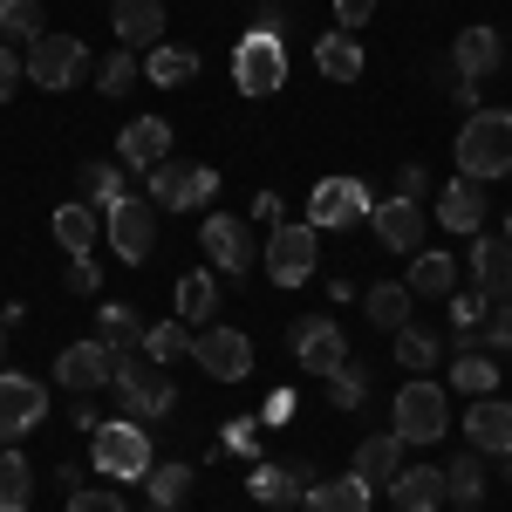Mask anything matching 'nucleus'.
I'll return each mask as SVG.
<instances>
[{
    "instance_id": "nucleus-30",
    "label": "nucleus",
    "mask_w": 512,
    "mask_h": 512,
    "mask_svg": "<svg viewBox=\"0 0 512 512\" xmlns=\"http://www.w3.org/2000/svg\"><path fill=\"white\" fill-rule=\"evenodd\" d=\"M123 198H130V178H123V164H110V158L82 164V205L110 212V205H123Z\"/></svg>"
},
{
    "instance_id": "nucleus-34",
    "label": "nucleus",
    "mask_w": 512,
    "mask_h": 512,
    "mask_svg": "<svg viewBox=\"0 0 512 512\" xmlns=\"http://www.w3.org/2000/svg\"><path fill=\"white\" fill-rule=\"evenodd\" d=\"M410 294H458V260L451 253H410Z\"/></svg>"
},
{
    "instance_id": "nucleus-8",
    "label": "nucleus",
    "mask_w": 512,
    "mask_h": 512,
    "mask_svg": "<svg viewBox=\"0 0 512 512\" xmlns=\"http://www.w3.org/2000/svg\"><path fill=\"white\" fill-rule=\"evenodd\" d=\"M260 260H267V280H274V287H301V280H315L321 233L308 226V219H301V226L287 219V226H274V239H267V253H260Z\"/></svg>"
},
{
    "instance_id": "nucleus-39",
    "label": "nucleus",
    "mask_w": 512,
    "mask_h": 512,
    "mask_svg": "<svg viewBox=\"0 0 512 512\" xmlns=\"http://www.w3.org/2000/svg\"><path fill=\"white\" fill-rule=\"evenodd\" d=\"M390 342H396V362L403 369H437V355H444V342H437L431 328H396Z\"/></svg>"
},
{
    "instance_id": "nucleus-1",
    "label": "nucleus",
    "mask_w": 512,
    "mask_h": 512,
    "mask_svg": "<svg viewBox=\"0 0 512 512\" xmlns=\"http://www.w3.org/2000/svg\"><path fill=\"white\" fill-rule=\"evenodd\" d=\"M233 82H239V96H253V103H267V96L287 89V48H280L274 14H260V21L233 41Z\"/></svg>"
},
{
    "instance_id": "nucleus-14",
    "label": "nucleus",
    "mask_w": 512,
    "mask_h": 512,
    "mask_svg": "<svg viewBox=\"0 0 512 512\" xmlns=\"http://www.w3.org/2000/svg\"><path fill=\"white\" fill-rule=\"evenodd\" d=\"M41 417H48V390H41L35 376L0 369V444H21Z\"/></svg>"
},
{
    "instance_id": "nucleus-5",
    "label": "nucleus",
    "mask_w": 512,
    "mask_h": 512,
    "mask_svg": "<svg viewBox=\"0 0 512 512\" xmlns=\"http://www.w3.org/2000/svg\"><path fill=\"white\" fill-rule=\"evenodd\" d=\"M117 396H123V417H137V424H158L164 410L178 403V383L164 376V362H117Z\"/></svg>"
},
{
    "instance_id": "nucleus-43",
    "label": "nucleus",
    "mask_w": 512,
    "mask_h": 512,
    "mask_svg": "<svg viewBox=\"0 0 512 512\" xmlns=\"http://www.w3.org/2000/svg\"><path fill=\"white\" fill-rule=\"evenodd\" d=\"M130 82H137V55H130V48H117V55L96 69V89H103V96H130Z\"/></svg>"
},
{
    "instance_id": "nucleus-32",
    "label": "nucleus",
    "mask_w": 512,
    "mask_h": 512,
    "mask_svg": "<svg viewBox=\"0 0 512 512\" xmlns=\"http://www.w3.org/2000/svg\"><path fill=\"white\" fill-rule=\"evenodd\" d=\"M28 499H35V472L21 444H0V512H28Z\"/></svg>"
},
{
    "instance_id": "nucleus-13",
    "label": "nucleus",
    "mask_w": 512,
    "mask_h": 512,
    "mask_svg": "<svg viewBox=\"0 0 512 512\" xmlns=\"http://www.w3.org/2000/svg\"><path fill=\"white\" fill-rule=\"evenodd\" d=\"M198 246H205V260H212L219 274H246V267L260 260L253 226H246V219H233V212H212V219L198 226Z\"/></svg>"
},
{
    "instance_id": "nucleus-7",
    "label": "nucleus",
    "mask_w": 512,
    "mask_h": 512,
    "mask_svg": "<svg viewBox=\"0 0 512 512\" xmlns=\"http://www.w3.org/2000/svg\"><path fill=\"white\" fill-rule=\"evenodd\" d=\"M144 178H151V205H171V212H198V205L219 198V171H212V164L164 158L158 171H144Z\"/></svg>"
},
{
    "instance_id": "nucleus-41",
    "label": "nucleus",
    "mask_w": 512,
    "mask_h": 512,
    "mask_svg": "<svg viewBox=\"0 0 512 512\" xmlns=\"http://www.w3.org/2000/svg\"><path fill=\"white\" fill-rule=\"evenodd\" d=\"M328 396H335L342 410H362V403H369V369H362V362H342V369L328 376Z\"/></svg>"
},
{
    "instance_id": "nucleus-25",
    "label": "nucleus",
    "mask_w": 512,
    "mask_h": 512,
    "mask_svg": "<svg viewBox=\"0 0 512 512\" xmlns=\"http://www.w3.org/2000/svg\"><path fill=\"white\" fill-rule=\"evenodd\" d=\"M376 506V485L369 478H321V485H308V512H369Z\"/></svg>"
},
{
    "instance_id": "nucleus-16",
    "label": "nucleus",
    "mask_w": 512,
    "mask_h": 512,
    "mask_svg": "<svg viewBox=\"0 0 512 512\" xmlns=\"http://www.w3.org/2000/svg\"><path fill=\"white\" fill-rule=\"evenodd\" d=\"M171 158V123L164 117H130L117 130V164L123 171H158Z\"/></svg>"
},
{
    "instance_id": "nucleus-17",
    "label": "nucleus",
    "mask_w": 512,
    "mask_h": 512,
    "mask_svg": "<svg viewBox=\"0 0 512 512\" xmlns=\"http://www.w3.org/2000/svg\"><path fill=\"white\" fill-rule=\"evenodd\" d=\"M472 287L485 301H512V239L506 233H472Z\"/></svg>"
},
{
    "instance_id": "nucleus-15",
    "label": "nucleus",
    "mask_w": 512,
    "mask_h": 512,
    "mask_svg": "<svg viewBox=\"0 0 512 512\" xmlns=\"http://www.w3.org/2000/svg\"><path fill=\"white\" fill-rule=\"evenodd\" d=\"M287 349H294V362H301V369H315V376H335V369L349 362V342H342L335 315H308V321H294Z\"/></svg>"
},
{
    "instance_id": "nucleus-49",
    "label": "nucleus",
    "mask_w": 512,
    "mask_h": 512,
    "mask_svg": "<svg viewBox=\"0 0 512 512\" xmlns=\"http://www.w3.org/2000/svg\"><path fill=\"white\" fill-rule=\"evenodd\" d=\"M253 219H260V226H287V198L260 192V198H253Z\"/></svg>"
},
{
    "instance_id": "nucleus-18",
    "label": "nucleus",
    "mask_w": 512,
    "mask_h": 512,
    "mask_svg": "<svg viewBox=\"0 0 512 512\" xmlns=\"http://www.w3.org/2000/svg\"><path fill=\"white\" fill-rule=\"evenodd\" d=\"M369 226H376V239L390 246V253H424V205L417 198H383L376 212H369Z\"/></svg>"
},
{
    "instance_id": "nucleus-2",
    "label": "nucleus",
    "mask_w": 512,
    "mask_h": 512,
    "mask_svg": "<svg viewBox=\"0 0 512 512\" xmlns=\"http://www.w3.org/2000/svg\"><path fill=\"white\" fill-rule=\"evenodd\" d=\"M458 171L465 178H506L512 171V110H472L458 123Z\"/></svg>"
},
{
    "instance_id": "nucleus-37",
    "label": "nucleus",
    "mask_w": 512,
    "mask_h": 512,
    "mask_svg": "<svg viewBox=\"0 0 512 512\" xmlns=\"http://www.w3.org/2000/svg\"><path fill=\"white\" fill-rule=\"evenodd\" d=\"M144 492H151V506L178 512L185 492H192V465H151V472H144Z\"/></svg>"
},
{
    "instance_id": "nucleus-48",
    "label": "nucleus",
    "mask_w": 512,
    "mask_h": 512,
    "mask_svg": "<svg viewBox=\"0 0 512 512\" xmlns=\"http://www.w3.org/2000/svg\"><path fill=\"white\" fill-rule=\"evenodd\" d=\"M369 14H376V0H335V28H362V21H369Z\"/></svg>"
},
{
    "instance_id": "nucleus-51",
    "label": "nucleus",
    "mask_w": 512,
    "mask_h": 512,
    "mask_svg": "<svg viewBox=\"0 0 512 512\" xmlns=\"http://www.w3.org/2000/svg\"><path fill=\"white\" fill-rule=\"evenodd\" d=\"M219 444H226V451H253V444H260V431H253V417H233Z\"/></svg>"
},
{
    "instance_id": "nucleus-54",
    "label": "nucleus",
    "mask_w": 512,
    "mask_h": 512,
    "mask_svg": "<svg viewBox=\"0 0 512 512\" xmlns=\"http://www.w3.org/2000/svg\"><path fill=\"white\" fill-rule=\"evenodd\" d=\"M506 239H512V212H506Z\"/></svg>"
},
{
    "instance_id": "nucleus-27",
    "label": "nucleus",
    "mask_w": 512,
    "mask_h": 512,
    "mask_svg": "<svg viewBox=\"0 0 512 512\" xmlns=\"http://www.w3.org/2000/svg\"><path fill=\"white\" fill-rule=\"evenodd\" d=\"M315 69L328 82H355L362 76V41H355L349 28H328V35L315 41Z\"/></svg>"
},
{
    "instance_id": "nucleus-44",
    "label": "nucleus",
    "mask_w": 512,
    "mask_h": 512,
    "mask_svg": "<svg viewBox=\"0 0 512 512\" xmlns=\"http://www.w3.org/2000/svg\"><path fill=\"white\" fill-rule=\"evenodd\" d=\"M485 308H492V301H485V294H451V321H458V342H472L478 328H485Z\"/></svg>"
},
{
    "instance_id": "nucleus-28",
    "label": "nucleus",
    "mask_w": 512,
    "mask_h": 512,
    "mask_svg": "<svg viewBox=\"0 0 512 512\" xmlns=\"http://www.w3.org/2000/svg\"><path fill=\"white\" fill-rule=\"evenodd\" d=\"M362 308H369V321H376L383 335H396V328H410V308H417V294H410L403 280H376V287L362 294Z\"/></svg>"
},
{
    "instance_id": "nucleus-4",
    "label": "nucleus",
    "mask_w": 512,
    "mask_h": 512,
    "mask_svg": "<svg viewBox=\"0 0 512 512\" xmlns=\"http://www.w3.org/2000/svg\"><path fill=\"white\" fill-rule=\"evenodd\" d=\"M444 424H451V396H444V383L410 376V383L396 390V437H403V444H437Z\"/></svg>"
},
{
    "instance_id": "nucleus-38",
    "label": "nucleus",
    "mask_w": 512,
    "mask_h": 512,
    "mask_svg": "<svg viewBox=\"0 0 512 512\" xmlns=\"http://www.w3.org/2000/svg\"><path fill=\"white\" fill-rule=\"evenodd\" d=\"M451 383H458L465 396H492V390H499V369H492V355L458 349V362H451Z\"/></svg>"
},
{
    "instance_id": "nucleus-50",
    "label": "nucleus",
    "mask_w": 512,
    "mask_h": 512,
    "mask_svg": "<svg viewBox=\"0 0 512 512\" xmlns=\"http://www.w3.org/2000/svg\"><path fill=\"white\" fill-rule=\"evenodd\" d=\"M96 260H89V253H82V260H69V294H96Z\"/></svg>"
},
{
    "instance_id": "nucleus-40",
    "label": "nucleus",
    "mask_w": 512,
    "mask_h": 512,
    "mask_svg": "<svg viewBox=\"0 0 512 512\" xmlns=\"http://www.w3.org/2000/svg\"><path fill=\"white\" fill-rule=\"evenodd\" d=\"M185 349H192L185 321H158V328H144V362H178Z\"/></svg>"
},
{
    "instance_id": "nucleus-19",
    "label": "nucleus",
    "mask_w": 512,
    "mask_h": 512,
    "mask_svg": "<svg viewBox=\"0 0 512 512\" xmlns=\"http://www.w3.org/2000/svg\"><path fill=\"white\" fill-rule=\"evenodd\" d=\"M465 437H472V451H499V458H512V403H499V396H472Z\"/></svg>"
},
{
    "instance_id": "nucleus-29",
    "label": "nucleus",
    "mask_w": 512,
    "mask_h": 512,
    "mask_svg": "<svg viewBox=\"0 0 512 512\" xmlns=\"http://www.w3.org/2000/svg\"><path fill=\"white\" fill-rule=\"evenodd\" d=\"M96 205H82V198H69V205H55V239H62V253L69 260H82L89 246H96Z\"/></svg>"
},
{
    "instance_id": "nucleus-23",
    "label": "nucleus",
    "mask_w": 512,
    "mask_h": 512,
    "mask_svg": "<svg viewBox=\"0 0 512 512\" xmlns=\"http://www.w3.org/2000/svg\"><path fill=\"white\" fill-rule=\"evenodd\" d=\"M451 62H458V82H485L506 62V41H499V28H465L451 41Z\"/></svg>"
},
{
    "instance_id": "nucleus-9",
    "label": "nucleus",
    "mask_w": 512,
    "mask_h": 512,
    "mask_svg": "<svg viewBox=\"0 0 512 512\" xmlns=\"http://www.w3.org/2000/svg\"><path fill=\"white\" fill-rule=\"evenodd\" d=\"M103 233H110V246H117L123 267H144V260H151V246H158V205L130 192L123 205L103 212Z\"/></svg>"
},
{
    "instance_id": "nucleus-45",
    "label": "nucleus",
    "mask_w": 512,
    "mask_h": 512,
    "mask_svg": "<svg viewBox=\"0 0 512 512\" xmlns=\"http://www.w3.org/2000/svg\"><path fill=\"white\" fill-rule=\"evenodd\" d=\"M69 512H123V499L110 485H76V492H69Z\"/></svg>"
},
{
    "instance_id": "nucleus-26",
    "label": "nucleus",
    "mask_w": 512,
    "mask_h": 512,
    "mask_svg": "<svg viewBox=\"0 0 512 512\" xmlns=\"http://www.w3.org/2000/svg\"><path fill=\"white\" fill-rule=\"evenodd\" d=\"M355 478H369V485H390L396 472H403V437L396 431H383V437H362L355 444V465H349Z\"/></svg>"
},
{
    "instance_id": "nucleus-20",
    "label": "nucleus",
    "mask_w": 512,
    "mask_h": 512,
    "mask_svg": "<svg viewBox=\"0 0 512 512\" xmlns=\"http://www.w3.org/2000/svg\"><path fill=\"white\" fill-rule=\"evenodd\" d=\"M444 499H451V485H444L437 465H403V472L390 478V506L396 512H437Z\"/></svg>"
},
{
    "instance_id": "nucleus-36",
    "label": "nucleus",
    "mask_w": 512,
    "mask_h": 512,
    "mask_svg": "<svg viewBox=\"0 0 512 512\" xmlns=\"http://www.w3.org/2000/svg\"><path fill=\"white\" fill-rule=\"evenodd\" d=\"M96 328H103V342L117 355H137L144 349V321H137V308H123V301H110L103 315H96Z\"/></svg>"
},
{
    "instance_id": "nucleus-31",
    "label": "nucleus",
    "mask_w": 512,
    "mask_h": 512,
    "mask_svg": "<svg viewBox=\"0 0 512 512\" xmlns=\"http://www.w3.org/2000/svg\"><path fill=\"white\" fill-rule=\"evenodd\" d=\"M144 76L158 82V89H185L198 76V55L192 48H178V41H158L151 55H144Z\"/></svg>"
},
{
    "instance_id": "nucleus-22",
    "label": "nucleus",
    "mask_w": 512,
    "mask_h": 512,
    "mask_svg": "<svg viewBox=\"0 0 512 512\" xmlns=\"http://www.w3.org/2000/svg\"><path fill=\"white\" fill-rule=\"evenodd\" d=\"M437 226H451V233H478V226H485V185L458 171V178L437 192Z\"/></svg>"
},
{
    "instance_id": "nucleus-47",
    "label": "nucleus",
    "mask_w": 512,
    "mask_h": 512,
    "mask_svg": "<svg viewBox=\"0 0 512 512\" xmlns=\"http://www.w3.org/2000/svg\"><path fill=\"white\" fill-rule=\"evenodd\" d=\"M485 342L512 355V301H499V315H485Z\"/></svg>"
},
{
    "instance_id": "nucleus-24",
    "label": "nucleus",
    "mask_w": 512,
    "mask_h": 512,
    "mask_svg": "<svg viewBox=\"0 0 512 512\" xmlns=\"http://www.w3.org/2000/svg\"><path fill=\"white\" fill-rule=\"evenodd\" d=\"M308 478H315L308 465H253L246 492H253V499H260L267 512H287V506H294V492H301Z\"/></svg>"
},
{
    "instance_id": "nucleus-55",
    "label": "nucleus",
    "mask_w": 512,
    "mask_h": 512,
    "mask_svg": "<svg viewBox=\"0 0 512 512\" xmlns=\"http://www.w3.org/2000/svg\"><path fill=\"white\" fill-rule=\"evenodd\" d=\"M151 512H164V506H151Z\"/></svg>"
},
{
    "instance_id": "nucleus-35",
    "label": "nucleus",
    "mask_w": 512,
    "mask_h": 512,
    "mask_svg": "<svg viewBox=\"0 0 512 512\" xmlns=\"http://www.w3.org/2000/svg\"><path fill=\"white\" fill-rule=\"evenodd\" d=\"M48 35V14H41V0H0V41H35Z\"/></svg>"
},
{
    "instance_id": "nucleus-21",
    "label": "nucleus",
    "mask_w": 512,
    "mask_h": 512,
    "mask_svg": "<svg viewBox=\"0 0 512 512\" xmlns=\"http://www.w3.org/2000/svg\"><path fill=\"white\" fill-rule=\"evenodd\" d=\"M110 28H117V41L123 48H158L164 41V0H117L110 7Z\"/></svg>"
},
{
    "instance_id": "nucleus-46",
    "label": "nucleus",
    "mask_w": 512,
    "mask_h": 512,
    "mask_svg": "<svg viewBox=\"0 0 512 512\" xmlns=\"http://www.w3.org/2000/svg\"><path fill=\"white\" fill-rule=\"evenodd\" d=\"M21 76H28V62L0 41V103H7V96H21Z\"/></svg>"
},
{
    "instance_id": "nucleus-10",
    "label": "nucleus",
    "mask_w": 512,
    "mask_h": 512,
    "mask_svg": "<svg viewBox=\"0 0 512 512\" xmlns=\"http://www.w3.org/2000/svg\"><path fill=\"white\" fill-rule=\"evenodd\" d=\"M192 362L212 376V383H246V376H253V342H246L239 328H198Z\"/></svg>"
},
{
    "instance_id": "nucleus-3",
    "label": "nucleus",
    "mask_w": 512,
    "mask_h": 512,
    "mask_svg": "<svg viewBox=\"0 0 512 512\" xmlns=\"http://www.w3.org/2000/svg\"><path fill=\"white\" fill-rule=\"evenodd\" d=\"M89 465L103 478H144L151 472V431L137 417H103L89 431Z\"/></svg>"
},
{
    "instance_id": "nucleus-52",
    "label": "nucleus",
    "mask_w": 512,
    "mask_h": 512,
    "mask_svg": "<svg viewBox=\"0 0 512 512\" xmlns=\"http://www.w3.org/2000/svg\"><path fill=\"white\" fill-rule=\"evenodd\" d=\"M396 192H403V198H424V192H431V171H424V164H403Z\"/></svg>"
},
{
    "instance_id": "nucleus-33",
    "label": "nucleus",
    "mask_w": 512,
    "mask_h": 512,
    "mask_svg": "<svg viewBox=\"0 0 512 512\" xmlns=\"http://www.w3.org/2000/svg\"><path fill=\"white\" fill-rule=\"evenodd\" d=\"M178 321L192 328V321H205L212 308H219V280H212V267H192V274H178Z\"/></svg>"
},
{
    "instance_id": "nucleus-11",
    "label": "nucleus",
    "mask_w": 512,
    "mask_h": 512,
    "mask_svg": "<svg viewBox=\"0 0 512 512\" xmlns=\"http://www.w3.org/2000/svg\"><path fill=\"white\" fill-rule=\"evenodd\" d=\"M117 362L123 355L96 335V342H69V349L55 355V383L62 390H76V396H89V390H103V383H117Z\"/></svg>"
},
{
    "instance_id": "nucleus-42",
    "label": "nucleus",
    "mask_w": 512,
    "mask_h": 512,
    "mask_svg": "<svg viewBox=\"0 0 512 512\" xmlns=\"http://www.w3.org/2000/svg\"><path fill=\"white\" fill-rule=\"evenodd\" d=\"M444 485H451L458 506H478V499H485V465H478V458H458V465L444 472Z\"/></svg>"
},
{
    "instance_id": "nucleus-53",
    "label": "nucleus",
    "mask_w": 512,
    "mask_h": 512,
    "mask_svg": "<svg viewBox=\"0 0 512 512\" xmlns=\"http://www.w3.org/2000/svg\"><path fill=\"white\" fill-rule=\"evenodd\" d=\"M506 485H512V458H506Z\"/></svg>"
},
{
    "instance_id": "nucleus-12",
    "label": "nucleus",
    "mask_w": 512,
    "mask_h": 512,
    "mask_svg": "<svg viewBox=\"0 0 512 512\" xmlns=\"http://www.w3.org/2000/svg\"><path fill=\"white\" fill-rule=\"evenodd\" d=\"M82 69H89V48L76 35H41L28 48V82L35 89H76Z\"/></svg>"
},
{
    "instance_id": "nucleus-6",
    "label": "nucleus",
    "mask_w": 512,
    "mask_h": 512,
    "mask_svg": "<svg viewBox=\"0 0 512 512\" xmlns=\"http://www.w3.org/2000/svg\"><path fill=\"white\" fill-rule=\"evenodd\" d=\"M369 212H376V198H369L362 178H321L315 192H308V226L315 233H349Z\"/></svg>"
}]
</instances>
